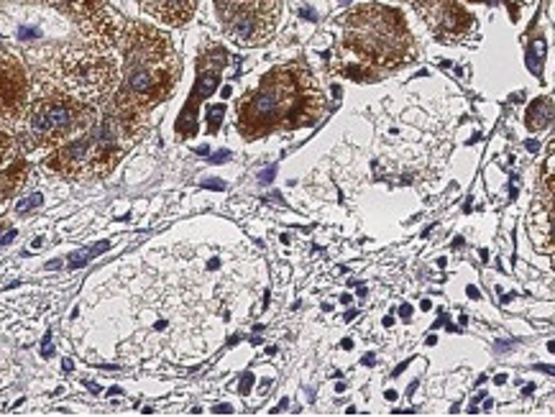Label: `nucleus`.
I'll list each match as a JSON object with an SVG mask.
<instances>
[{
	"instance_id": "obj_21",
	"label": "nucleus",
	"mask_w": 555,
	"mask_h": 417,
	"mask_svg": "<svg viewBox=\"0 0 555 417\" xmlns=\"http://www.w3.org/2000/svg\"><path fill=\"white\" fill-rule=\"evenodd\" d=\"M468 297H479V290H476V287H468Z\"/></svg>"
},
{
	"instance_id": "obj_16",
	"label": "nucleus",
	"mask_w": 555,
	"mask_h": 417,
	"mask_svg": "<svg viewBox=\"0 0 555 417\" xmlns=\"http://www.w3.org/2000/svg\"><path fill=\"white\" fill-rule=\"evenodd\" d=\"M225 159H231V151H218V154L210 156V162L213 164H223Z\"/></svg>"
},
{
	"instance_id": "obj_4",
	"label": "nucleus",
	"mask_w": 555,
	"mask_h": 417,
	"mask_svg": "<svg viewBox=\"0 0 555 417\" xmlns=\"http://www.w3.org/2000/svg\"><path fill=\"white\" fill-rule=\"evenodd\" d=\"M16 138L23 149H41V146H62L74 136L98 123L95 103L46 92L28 103L26 113L16 120Z\"/></svg>"
},
{
	"instance_id": "obj_9",
	"label": "nucleus",
	"mask_w": 555,
	"mask_h": 417,
	"mask_svg": "<svg viewBox=\"0 0 555 417\" xmlns=\"http://www.w3.org/2000/svg\"><path fill=\"white\" fill-rule=\"evenodd\" d=\"M31 103V74L16 54L3 52V118L6 123H16L26 113Z\"/></svg>"
},
{
	"instance_id": "obj_8",
	"label": "nucleus",
	"mask_w": 555,
	"mask_h": 417,
	"mask_svg": "<svg viewBox=\"0 0 555 417\" xmlns=\"http://www.w3.org/2000/svg\"><path fill=\"white\" fill-rule=\"evenodd\" d=\"M225 62H228V54H225L223 46L218 44H210L200 54V62H197V85L192 95H189V103L187 108L182 110V116L177 120V133L182 138H192L195 136V113H197V105L207 98V95H213V90L218 87V82H220V72H223Z\"/></svg>"
},
{
	"instance_id": "obj_5",
	"label": "nucleus",
	"mask_w": 555,
	"mask_h": 417,
	"mask_svg": "<svg viewBox=\"0 0 555 417\" xmlns=\"http://www.w3.org/2000/svg\"><path fill=\"white\" fill-rule=\"evenodd\" d=\"M116 80L118 74L113 64L103 56L82 49H59L46 59L39 72L31 74V90L41 87V95L59 92L98 105L113 92Z\"/></svg>"
},
{
	"instance_id": "obj_18",
	"label": "nucleus",
	"mask_w": 555,
	"mask_h": 417,
	"mask_svg": "<svg viewBox=\"0 0 555 417\" xmlns=\"http://www.w3.org/2000/svg\"><path fill=\"white\" fill-rule=\"evenodd\" d=\"M205 187H213V190H225V184L220 180H207Z\"/></svg>"
},
{
	"instance_id": "obj_7",
	"label": "nucleus",
	"mask_w": 555,
	"mask_h": 417,
	"mask_svg": "<svg viewBox=\"0 0 555 417\" xmlns=\"http://www.w3.org/2000/svg\"><path fill=\"white\" fill-rule=\"evenodd\" d=\"M36 3H44L49 8L64 13L98 46L121 44L123 26H121L118 16H113V10L107 8L105 0H36Z\"/></svg>"
},
{
	"instance_id": "obj_22",
	"label": "nucleus",
	"mask_w": 555,
	"mask_h": 417,
	"mask_svg": "<svg viewBox=\"0 0 555 417\" xmlns=\"http://www.w3.org/2000/svg\"><path fill=\"white\" fill-rule=\"evenodd\" d=\"M547 348H550V351L555 354V341H550V343H547Z\"/></svg>"
},
{
	"instance_id": "obj_14",
	"label": "nucleus",
	"mask_w": 555,
	"mask_h": 417,
	"mask_svg": "<svg viewBox=\"0 0 555 417\" xmlns=\"http://www.w3.org/2000/svg\"><path fill=\"white\" fill-rule=\"evenodd\" d=\"M39 205H41V195H31V197H26L23 202H18L16 213H21V215H23V213H28L31 208H39Z\"/></svg>"
},
{
	"instance_id": "obj_3",
	"label": "nucleus",
	"mask_w": 555,
	"mask_h": 417,
	"mask_svg": "<svg viewBox=\"0 0 555 417\" xmlns=\"http://www.w3.org/2000/svg\"><path fill=\"white\" fill-rule=\"evenodd\" d=\"M143 113L136 110H113L82 136L54 146L52 156L46 159V169L64 180H100L105 177L118 159L136 144L143 133Z\"/></svg>"
},
{
	"instance_id": "obj_2",
	"label": "nucleus",
	"mask_w": 555,
	"mask_h": 417,
	"mask_svg": "<svg viewBox=\"0 0 555 417\" xmlns=\"http://www.w3.org/2000/svg\"><path fill=\"white\" fill-rule=\"evenodd\" d=\"M118 46L123 52V82L116 90L113 105L146 113L174 90L182 74V59L171 39L146 23H123Z\"/></svg>"
},
{
	"instance_id": "obj_11",
	"label": "nucleus",
	"mask_w": 555,
	"mask_h": 417,
	"mask_svg": "<svg viewBox=\"0 0 555 417\" xmlns=\"http://www.w3.org/2000/svg\"><path fill=\"white\" fill-rule=\"evenodd\" d=\"M107 248H110V241H100L98 246H87V248H80V251H74V254L70 256V266H72V269H80V266H85V264L90 261V259H95V256L105 254Z\"/></svg>"
},
{
	"instance_id": "obj_1",
	"label": "nucleus",
	"mask_w": 555,
	"mask_h": 417,
	"mask_svg": "<svg viewBox=\"0 0 555 417\" xmlns=\"http://www.w3.org/2000/svg\"><path fill=\"white\" fill-rule=\"evenodd\" d=\"M322 90L304 62L277 67L241 100L238 131L251 141L277 128L313 126L322 116Z\"/></svg>"
},
{
	"instance_id": "obj_10",
	"label": "nucleus",
	"mask_w": 555,
	"mask_h": 417,
	"mask_svg": "<svg viewBox=\"0 0 555 417\" xmlns=\"http://www.w3.org/2000/svg\"><path fill=\"white\" fill-rule=\"evenodd\" d=\"M151 19L167 26H185L195 13V0H136Z\"/></svg>"
},
{
	"instance_id": "obj_12",
	"label": "nucleus",
	"mask_w": 555,
	"mask_h": 417,
	"mask_svg": "<svg viewBox=\"0 0 555 417\" xmlns=\"http://www.w3.org/2000/svg\"><path fill=\"white\" fill-rule=\"evenodd\" d=\"M547 120H550V108H547L545 100L540 98L535 105L530 108V113H527V126L532 128V131H537V128H545Z\"/></svg>"
},
{
	"instance_id": "obj_15",
	"label": "nucleus",
	"mask_w": 555,
	"mask_h": 417,
	"mask_svg": "<svg viewBox=\"0 0 555 417\" xmlns=\"http://www.w3.org/2000/svg\"><path fill=\"white\" fill-rule=\"evenodd\" d=\"M220 118H223V105H220V108L210 110V133H215V131H218V126H220Z\"/></svg>"
},
{
	"instance_id": "obj_19",
	"label": "nucleus",
	"mask_w": 555,
	"mask_h": 417,
	"mask_svg": "<svg viewBox=\"0 0 555 417\" xmlns=\"http://www.w3.org/2000/svg\"><path fill=\"white\" fill-rule=\"evenodd\" d=\"M399 315H402L404 320H410L412 318V308H410V305H402V308H399Z\"/></svg>"
},
{
	"instance_id": "obj_20",
	"label": "nucleus",
	"mask_w": 555,
	"mask_h": 417,
	"mask_svg": "<svg viewBox=\"0 0 555 417\" xmlns=\"http://www.w3.org/2000/svg\"><path fill=\"white\" fill-rule=\"evenodd\" d=\"M525 146H527V151H532V154H535L537 149H540V144H537L535 138H530V141H527V144H525Z\"/></svg>"
},
{
	"instance_id": "obj_13",
	"label": "nucleus",
	"mask_w": 555,
	"mask_h": 417,
	"mask_svg": "<svg viewBox=\"0 0 555 417\" xmlns=\"http://www.w3.org/2000/svg\"><path fill=\"white\" fill-rule=\"evenodd\" d=\"M543 56H545V41H543V39H535L527 49V67L535 74L543 72Z\"/></svg>"
},
{
	"instance_id": "obj_17",
	"label": "nucleus",
	"mask_w": 555,
	"mask_h": 417,
	"mask_svg": "<svg viewBox=\"0 0 555 417\" xmlns=\"http://www.w3.org/2000/svg\"><path fill=\"white\" fill-rule=\"evenodd\" d=\"M271 177H274V167H269V169H264V172L259 174L261 182H271Z\"/></svg>"
},
{
	"instance_id": "obj_6",
	"label": "nucleus",
	"mask_w": 555,
	"mask_h": 417,
	"mask_svg": "<svg viewBox=\"0 0 555 417\" xmlns=\"http://www.w3.org/2000/svg\"><path fill=\"white\" fill-rule=\"evenodd\" d=\"M225 36L235 46L266 44L274 36L282 6L279 0H215Z\"/></svg>"
}]
</instances>
